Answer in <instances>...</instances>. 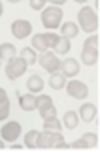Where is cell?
<instances>
[{
	"mask_svg": "<svg viewBox=\"0 0 100 152\" xmlns=\"http://www.w3.org/2000/svg\"><path fill=\"white\" fill-rule=\"evenodd\" d=\"M20 58H22L26 64H34L36 62V52H34V48L32 46H26L20 50Z\"/></svg>",
	"mask_w": 100,
	"mask_h": 152,
	"instance_id": "cell-19",
	"label": "cell"
},
{
	"mask_svg": "<svg viewBox=\"0 0 100 152\" xmlns=\"http://www.w3.org/2000/svg\"><path fill=\"white\" fill-rule=\"evenodd\" d=\"M2 10H4V8H2V2H0V16H2Z\"/></svg>",
	"mask_w": 100,
	"mask_h": 152,
	"instance_id": "cell-32",
	"label": "cell"
},
{
	"mask_svg": "<svg viewBox=\"0 0 100 152\" xmlns=\"http://www.w3.org/2000/svg\"><path fill=\"white\" fill-rule=\"evenodd\" d=\"M54 52H58V54L70 52V38H64V36L58 38V42L54 44Z\"/></svg>",
	"mask_w": 100,
	"mask_h": 152,
	"instance_id": "cell-20",
	"label": "cell"
},
{
	"mask_svg": "<svg viewBox=\"0 0 100 152\" xmlns=\"http://www.w3.org/2000/svg\"><path fill=\"white\" fill-rule=\"evenodd\" d=\"M26 62L22 60V58H10L6 64V76L10 78V80H16L18 76H22L24 72H26Z\"/></svg>",
	"mask_w": 100,
	"mask_h": 152,
	"instance_id": "cell-5",
	"label": "cell"
},
{
	"mask_svg": "<svg viewBox=\"0 0 100 152\" xmlns=\"http://www.w3.org/2000/svg\"><path fill=\"white\" fill-rule=\"evenodd\" d=\"M64 78H66V76L62 74V72H58V70H56V72H52V76H50V80H48V84L52 86L54 90H60L62 86H64V82H66Z\"/></svg>",
	"mask_w": 100,
	"mask_h": 152,
	"instance_id": "cell-18",
	"label": "cell"
},
{
	"mask_svg": "<svg viewBox=\"0 0 100 152\" xmlns=\"http://www.w3.org/2000/svg\"><path fill=\"white\" fill-rule=\"evenodd\" d=\"M2 102H8V96H6V90L4 88H0V104Z\"/></svg>",
	"mask_w": 100,
	"mask_h": 152,
	"instance_id": "cell-28",
	"label": "cell"
},
{
	"mask_svg": "<svg viewBox=\"0 0 100 152\" xmlns=\"http://www.w3.org/2000/svg\"><path fill=\"white\" fill-rule=\"evenodd\" d=\"M20 108H22V110L36 108V96H32V92L30 94H20Z\"/></svg>",
	"mask_w": 100,
	"mask_h": 152,
	"instance_id": "cell-16",
	"label": "cell"
},
{
	"mask_svg": "<svg viewBox=\"0 0 100 152\" xmlns=\"http://www.w3.org/2000/svg\"><path fill=\"white\" fill-rule=\"evenodd\" d=\"M32 46H34L36 50H40V52H46V50H48V46H46V42H44L42 34H36V36H32Z\"/></svg>",
	"mask_w": 100,
	"mask_h": 152,
	"instance_id": "cell-23",
	"label": "cell"
},
{
	"mask_svg": "<svg viewBox=\"0 0 100 152\" xmlns=\"http://www.w3.org/2000/svg\"><path fill=\"white\" fill-rule=\"evenodd\" d=\"M48 2H54V4H64L66 0H48Z\"/></svg>",
	"mask_w": 100,
	"mask_h": 152,
	"instance_id": "cell-29",
	"label": "cell"
},
{
	"mask_svg": "<svg viewBox=\"0 0 100 152\" xmlns=\"http://www.w3.org/2000/svg\"><path fill=\"white\" fill-rule=\"evenodd\" d=\"M18 136H20V124L18 122H8L6 126L2 128V138L6 142H14Z\"/></svg>",
	"mask_w": 100,
	"mask_h": 152,
	"instance_id": "cell-11",
	"label": "cell"
},
{
	"mask_svg": "<svg viewBox=\"0 0 100 152\" xmlns=\"http://www.w3.org/2000/svg\"><path fill=\"white\" fill-rule=\"evenodd\" d=\"M40 64H42V68L46 70V72H50V74L56 72V70H60V62H58V58H56L52 52H42Z\"/></svg>",
	"mask_w": 100,
	"mask_h": 152,
	"instance_id": "cell-9",
	"label": "cell"
},
{
	"mask_svg": "<svg viewBox=\"0 0 100 152\" xmlns=\"http://www.w3.org/2000/svg\"><path fill=\"white\" fill-rule=\"evenodd\" d=\"M42 38H44V42H46L48 48H54V44L58 42V38H60V36H56V34H52V32H48V34H42Z\"/></svg>",
	"mask_w": 100,
	"mask_h": 152,
	"instance_id": "cell-25",
	"label": "cell"
},
{
	"mask_svg": "<svg viewBox=\"0 0 100 152\" xmlns=\"http://www.w3.org/2000/svg\"><path fill=\"white\" fill-rule=\"evenodd\" d=\"M78 114L74 112V110H68V112H64V128H70V130H74L78 126Z\"/></svg>",
	"mask_w": 100,
	"mask_h": 152,
	"instance_id": "cell-14",
	"label": "cell"
},
{
	"mask_svg": "<svg viewBox=\"0 0 100 152\" xmlns=\"http://www.w3.org/2000/svg\"><path fill=\"white\" fill-rule=\"evenodd\" d=\"M44 128L46 130H50V132H60V128H62V122L56 118V116H52V118H46L44 120Z\"/></svg>",
	"mask_w": 100,
	"mask_h": 152,
	"instance_id": "cell-22",
	"label": "cell"
},
{
	"mask_svg": "<svg viewBox=\"0 0 100 152\" xmlns=\"http://www.w3.org/2000/svg\"><path fill=\"white\" fill-rule=\"evenodd\" d=\"M16 54V48L12 44H8V42H4V44H0V60H10V58H14Z\"/></svg>",
	"mask_w": 100,
	"mask_h": 152,
	"instance_id": "cell-17",
	"label": "cell"
},
{
	"mask_svg": "<svg viewBox=\"0 0 100 152\" xmlns=\"http://www.w3.org/2000/svg\"><path fill=\"white\" fill-rule=\"evenodd\" d=\"M98 144V136L96 134H86V136L78 138L76 142H72V148L74 150H88V148H96Z\"/></svg>",
	"mask_w": 100,
	"mask_h": 152,
	"instance_id": "cell-10",
	"label": "cell"
},
{
	"mask_svg": "<svg viewBox=\"0 0 100 152\" xmlns=\"http://www.w3.org/2000/svg\"><path fill=\"white\" fill-rule=\"evenodd\" d=\"M0 150H4V144H2V140H0Z\"/></svg>",
	"mask_w": 100,
	"mask_h": 152,
	"instance_id": "cell-30",
	"label": "cell"
},
{
	"mask_svg": "<svg viewBox=\"0 0 100 152\" xmlns=\"http://www.w3.org/2000/svg\"><path fill=\"white\" fill-rule=\"evenodd\" d=\"M78 20H80V28L84 32H94L98 28V16H96V12L92 8H88V6L78 12Z\"/></svg>",
	"mask_w": 100,
	"mask_h": 152,
	"instance_id": "cell-3",
	"label": "cell"
},
{
	"mask_svg": "<svg viewBox=\"0 0 100 152\" xmlns=\"http://www.w3.org/2000/svg\"><path fill=\"white\" fill-rule=\"evenodd\" d=\"M26 86H28V90L30 92H40L42 88H44V80L40 78V76H30L28 80H26Z\"/></svg>",
	"mask_w": 100,
	"mask_h": 152,
	"instance_id": "cell-15",
	"label": "cell"
},
{
	"mask_svg": "<svg viewBox=\"0 0 100 152\" xmlns=\"http://www.w3.org/2000/svg\"><path fill=\"white\" fill-rule=\"evenodd\" d=\"M36 108L40 110V116L44 120L56 116V108H54V102L50 96H36Z\"/></svg>",
	"mask_w": 100,
	"mask_h": 152,
	"instance_id": "cell-6",
	"label": "cell"
},
{
	"mask_svg": "<svg viewBox=\"0 0 100 152\" xmlns=\"http://www.w3.org/2000/svg\"><path fill=\"white\" fill-rule=\"evenodd\" d=\"M8 114H10V106H8V102H2L0 104V120H6Z\"/></svg>",
	"mask_w": 100,
	"mask_h": 152,
	"instance_id": "cell-26",
	"label": "cell"
},
{
	"mask_svg": "<svg viewBox=\"0 0 100 152\" xmlns=\"http://www.w3.org/2000/svg\"><path fill=\"white\" fill-rule=\"evenodd\" d=\"M44 2H46V0H30L32 10H42V8H44Z\"/></svg>",
	"mask_w": 100,
	"mask_h": 152,
	"instance_id": "cell-27",
	"label": "cell"
},
{
	"mask_svg": "<svg viewBox=\"0 0 100 152\" xmlns=\"http://www.w3.org/2000/svg\"><path fill=\"white\" fill-rule=\"evenodd\" d=\"M36 138H38V132H36V130H30V132L26 134V138H24L26 148H36Z\"/></svg>",
	"mask_w": 100,
	"mask_h": 152,
	"instance_id": "cell-24",
	"label": "cell"
},
{
	"mask_svg": "<svg viewBox=\"0 0 100 152\" xmlns=\"http://www.w3.org/2000/svg\"><path fill=\"white\" fill-rule=\"evenodd\" d=\"M66 90H68V94L72 98H76V100H82L88 96V86L84 82H80V80H70L66 84Z\"/></svg>",
	"mask_w": 100,
	"mask_h": 152,
	"instance_id": "cell-7",
	"label": "cell"
},
{
	"mask_svg": "<svg viewBox=\"0 0 100 152\" xmlns=\"http://www.w3.org/2000/svg\"><path fill=\"white\" fill-rule=\"evenodd\" d=\"M74 2H88V0H74Z\"/></svg>",
	"mask_w": 100,
	"mask_h": 152,
	"instance_id": "cell-33",
	"label": "cell"
},
{
	"mask_svg": "<svg viewBox=\"0 0 100 152\" xmlns=\"http://www.w3.org/2000/svg\"><path fill=\"white\" fill-rule=\"evenodd\" d=\"M78 70H80V64H78V60H74V58H68V60L60 62V72L64 76H76Z\"/></svg>",
	"mask_w": 100,
	"mask_h": 152,
	"instance_id": "cell-12",
	"label": "cell"
},
{
	"mask_svg": "<svg viewBox=\"0 0 100 152\" xmlns=\"http://www.w3.org/2000/svg\"><path fill=\"white\" fill-rule=\"evenodd\" d=\"M60 20H62V10L60 8H46V10H42V24L46 26V28H58L60 26Z\"/></svg>",
	"mask_w": 100,
	"mask_h": 152,
	"instance_id": "cell-4",
	"label": "cell"
},
{
	"mask_svg": "<svg viewBox=\"0 0 100 152\" xmlns=\"http://www.w3.org/2000/svg\"><path fill=\"white\" fill-rule=\"evenodd\" d=\"M8 2H12V4H16V2H20V0H8Z\"/></svg>",
	"mask_w": 100,
	"mask_h": 152,
	"instance_id": "cell-31",
	"label": "cell"
},
{
	"mask_svg": "<svg viewBox=\"0 0 100 152\" xmlns=\"http://www.w3.org/2000/svg\"><path fill=\"white\" fill-rule=\"evenodd\" d=\"M36 148H42V150H50V148L64 150V148H66V142H64V138L60 136V132H50V130H44V132H38V138H36Z\"/></svg>",
	"mask_w": 100,
	"mask_h": 152,
	"instance_id": "cell-1",
	"label": "cell"
},
{
	"mask_svg": "<svg viewBox=\"0 0 100 152\" xmlns=\"http://www.w3.org/2000/svg\"><path fill=\"white\" fill-rule=\"evenodd\" d=\"M32 32V24L28 22V20H14L12 22V34H14L16 38H28Z\"/></svg>",
	"mask_w": 100,
	"mask_h": 152,
	"instance_id": "cell-8",
	"label": "cell"
},
{
	"mask_svg": "<svg viewBox=\"0 0 100 152\" xmlns=\"http://www.w3.org/2000/svg\"><path fill=\"white\" fill-rule=\"evenodd\" d=\"M98 46H100L98 34L96 36H90L84 42V50H82V62L84 64H88V66L96 64V60H98Z\"/></svg>",
	"mask_w": 100,
	"mask_h": 152,
	"instance_id": "cell-2",
	"label": "cell"
},
{
	"mask_svg": "<svg viewBox=\"0 0 100 152\" xmlns=\"http://www.w3.org/2000/svg\"><path fill=\"white\" fill-rule=\"evenodd\" d=\"M62 36H64V38L78 36V26L74 22H64V24H62Z\"/></svg>",
	"mask_w": 100,
	"mask_h": 152,
	"instance_id": "cell-21",
	"label": "cell"
},
{
	"mask_svg": "<svg viewBox=\"0 0 100 152\" xmlns=\"http://www.w3.org/2000/svg\"><path fill=\"white\" fill-rule=\"evenodd\" d=\"M80 118L84 122H92L96 118V106L94 104H84V106L80 108Z\"/></svg>",
	"mask_w": 100,
	"mask_h": 152,
	"instance_id": "cell-13",
	"label": "cell"
}]
</instances>
